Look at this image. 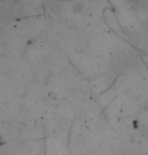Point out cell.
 <instances>
[{
  "label": "cell",
  "instance_id": "6da1fadb",
  "mask_svg": "<svg viewBox=\"0 0 148 155\" xmlns=\"http://www.w3.org/2000/svg\"><path fill=\"white\" fill-rule=\"evenodd\" d=\"M83 7H84V4L81 2H79V3H76L75 5H74V10H75L76 12H79V11H81Z\"/></svg>",
  "mask_w": 148,
  "mask_h": 155
}]
</instances>
